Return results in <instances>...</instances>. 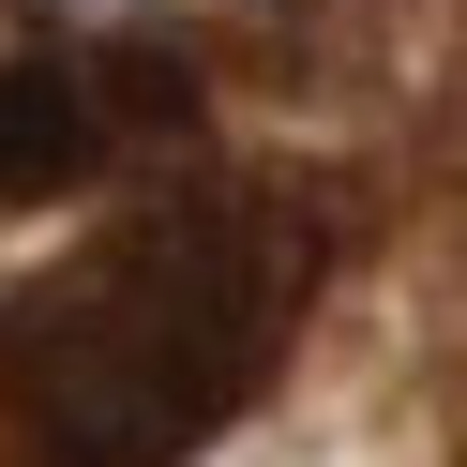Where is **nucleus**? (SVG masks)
<instances>
[{
  "label": "nucleus",
  "instance_id": "nucleus-1",
  "mask_svg": "<svg viewBox=\"0 0 467 467\" xmlns=\"http://www.w3.org/2000/svg\"><path fill=\"white\" fill-rule=\"evenodd\" d=\"M317 286V226L272 196H166L106 226L0 332V452L16 467H182L256 407L286 317Z\"/></svg>",
  "mask_w": 467,
  "mask_h": 467
},
{
  "label": "nucleus",
  "instance_id": "nucleus-2",
  "mask_svg": "<svg viewBox=\"0 0 467 467\" xmlns=\"http://www.w3.org/2000/svg\"><path fill=\"white\" fill-rule=\"evenodd\" d=\"M182 61H0V212L91 182L121 121H182Z\"/></svg>",
  "mask_w": 467,
  "mask_h": 467
}]
</instances>
